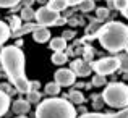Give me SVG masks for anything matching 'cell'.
I'll return each mask as SVG.
<instances>
[{
  "label": "cell",
  "instance_id": "6da1fadb",
  "mask_svg": "<svg viewBox=\"0 0 128 118\" xmlns=\"http://www.w3.org/2000/svg\"><path fill=\"white\" fill-rule=\"evenodd\" d=\"M0 63L3 71L6 73L10 83L21 94H28L32 91L31 81L26 78L24 73V53L16 45H5L0 50Z\"/></svg>",
  "mask_w": 128,
  "mask_h": 118
},
{
  "label": "cell",
  "instance_id": "7a4b0ae2",
  "mask_svg": "<svg viewBox=\"0 0 128 118\" xmlns=\"http://www.w3.org/2000/svg\"><path fill=\"white\" fill-rule=\"evenodd\" d=\"M97 39L106 50L117 53L128 44V26L120 21H110L97 31Z\"/></svg>",
  "mask_w": 128,
  "mask_h": 118
},
{
  "label": "cell",
  "instance_id": "3957f363",
  "mask_svg": "<svg viewBox=\"0 0 128 118\" xmlns=\"http://www.w3.org/2000/svg\"><path fill=\"white\" fill-rule=\"evenodd\" d=\"M76 113L75 105L60 97L41 100L36 109V118H76Z\"/></svg>",
  "mask_w": 128,
  "mask_h": 118
},
{
  "label": "cell",
  "instance_id": "277c9868",
  "mask_svg": "<svg viewBox=\"0 0 128 118\" xmlns=\"http://www.w3.org/2000/svg\"><path fill=\"white\" fill-rule=\"evenodd\" d=\"M102 100L114 109L128 107V86L123 83H110L102 92Z\"/></svg>",
  "mask_w": 128,
  "mask_h": 118
},
{
  "label": "cell",
  "instance_id": "5b68a950",
  "mask_svg": "<svg viewBox=\"0 0 128 118\" xmlns=\"http://www.w3.org/2000/svg\"><path fill=\"white\" fill-rule=\"evenodd\" d=\"M91 68L96 71V75L107 76V75H112L114 71H117L120 68V62L117 57H102V58L96 60L91 65Z\"/></svg>",
  "mask_w": 128,
  "mask_h": 118
},
{
  "label": "cell",
  "instance_id": "8992f818",
  "mask_svg": "<svg viewBox=\"0 0 128 118\" xmlns=\"http://www.w3.org/2000/svg\"><path fill=\"white\" fill-rule=\"evenodd\" d=\"M60 19V13L50 10L47 5H42L41 8L36 10V21H38V26H57V21Z\"/></svg>",
  "mask_w": 128,
  "mask_h": 118
},
{
  "label": "cell",
  "instance_id": "52a82bcc",
  "mask_svg": "<svg viewBox=\"0 0 128 118\" xmlns=\"http://www.w3.org/2000/svg\"><path fill=\"white\" fill-rule=\"evenodd\" d=\"M54 78H55V83L58 84L60 87L62 86H73V84H75V79H76V75L68 68H60V70L55 71Z\"/></svg>",
  "mask_w": 128,
  "mask_h": 118
},
{
  "label": "cell",
  "instance_id": "ba28073f",
  "mask_svg": "<svg viewBox=\"0 0 128 118\" xmlns=\"http://www.w3.org/2000/svg\"><path fill=\"white\" fill-rule=\"evenodd\" d=\"M72 71L75 73L76 76H88L91 73V66L88 65L86 60H75V62H72Z\"/></svg>",
  "mask_w": 128,
  "mask_h": 118
},
{
  "label": "cell",
  "instance_id": "9c48e42d",
  "mask_svg": "<svg viewBox=\"0 0 128 118\" xmlns=\"http://www.w3.org/2000/svg\"><path fill=\"white\" fill-rule=\"evenodd\" d=\"M80 118H128V107L117 113H84Z\"/></svg>",
  "mask_w": 128,
  "mask_h": 118
},
{
  "label": "cell",
  "instance_id": "30bf717a",
  "mask_svg": "<svg viewBox=\"0 0 128 118\" xmlns=\"http://www.w3.org/2000/svg\"><path fill=\"white\" fill-rule=\"evenodd\" d=\"M32 39L38 44H44L50 39V31L47 28H44V26H38V28L32 31Z\"/></svg>",
  "mask_w": 128,
  "mask_h": 118
},
{
  "label": "cell",
  "instance_id": "8fae6325",
  "mask_svg": "<svg viewBox=\"0 0 128 118\" xmlns=\"http://www.w3.org/2000/svg\"><path fill=\"white\" fill-rule=\"evenodd\" d=\"M29 109H31V104H29L28 100H23V99L15 100L13 105H12L13 113H16V115H26V113L29 112Z\"/></svg>",
  "mask_w": 128,
  "mask_h": 118
},
{
  "label": "cell",
  "instance_id": "7c38bea8",
  "mask_svg": "<svg viewBox=\"0 0 128 118\" xmlns=\"http://www.w3.org/2000/svg\"><path fill=\"white\" fill-rule=\"evenodd\" d=\"M36 28H38V24H34V23H26L24 26L21 24V28H20V29H16L15 32H12V37H21V36L28 34V32H32Z\"/></svg>",
  "mask_w": 128,
  "mask_h": 118
},
{
  "label": "cell",
  "instance_id": "4fadbf2b",
  "mask_svg": "<svg viewBox=\"0 0 128 118\" xmlns=\"http://www.w3.org/2000/svg\"><path fill=\"white\" fill-rule=\"evenodd\" d=\"M50 49L54 52H65L66 49V40L63 37H54L50 39Z\"/></svg>",
  "mask_w": 128,
  "mask_h": 118
},
{
  "label": "cell",
  "instance_id": "5bb4252c",
  "mask_svg": "<svg viewBox=\"0 0 128 118\" xmlns=\"http://www.w3.org/2000/svg\"><path fill=\"white\" fill-rule=\"evenodd\" d=\"M49 6L50 10H54V11H57V13H60V11H63V10H66L68 8V2L66 0H49Z\"/></svg>",
  "mask_w": 128,
  "mask_h": 118
},
{
  "label": "cell",
  "instance_id": "9a60e30c",
  "mask_svg": "<svg viewBox=\"0 0 128 118\" xmlns=\"http://www.w3.org/2000/svg\"><path fill=\"white\" fill-rule=\"evenodd\" d=\"M10 109V96L5 94L3 91H0V118L5 115Z\"/></svg>",
  "mask_w": 128,
  "mask_h": 118
},
{
  "label": "cell",
  "instance_id": "2e32d148",
  "mask_svg": "<svg viewBox=\"0 0 128 118\" xmlns=\"http://www.w3.org/2000/svg\"><path fill=\"white\" fill-rule=\"evenodd\" d=\"M10 37H12V31H10L8 24L3 23V21H0V45L5 44Z\"/></svg>",
  "mask_w": 128,
  "mask_h": 118
},
{
  "label": "cell",
  "instance_id": "e0dca14e",
  "mask_svg": "<svg viewBox=\"0 0 128 118\" xmlns=\"http://www.w3.org/2000/svg\"><path fill=\"white\" fill-rule=\"evenodd\" d=\"M66 62H68L66 52H54V55H52V63L54 65H65Z\"/></svg>",
  "mask_w": 128,
  "mask_h": 118
},
{
  "label": "cell",
  "instance_id": "ac0fdd59",
  "mask_svg": "<svg viewBox=\"0 0 128 118\" xmlns=\"http://www.w3.org/2000/svg\"><path fill=\"white\" fill-rule=\"evenodd\" d=\"M68 99H70V102L72 104H83L84 102V96H83L80 91H70V94H68Z\"/></svg>",
  "mask_w": 128,
  "mask_h": 118
},
{
  "label": "cell",
  "instance_id": "d6986e66",
  "mask_svg": "<svg viewBox=\"0 0 128 118\" xmlns=\"http://www.w3.org/2000/svg\"><path fill=\"white\" fill-rule=\"evenodd\" d=\"M58 92H60V86L55 83V81L46 84V94H47V96H57Z\"/></svg>",
  "mask_w": 128,
  "mask_h": 118
},
{
  "label": "cell",
  "instance_id": "ffe728a7",
  "mask_svg": "<svg viewBox=\"0 0 128 118\" xmlns=\"http://www.w3.org/2000/svg\"><path fill=\"white\" fill-rule=\"evenodd\" d=\"M94 6H96L94 0H83V2L78 5V8L81 10V11L88 13V11H92V10H94Z\"/></svg>",
  "mask_w": 128,
  "mask_h": 118
},
{
  "label": "cell",
  "instance_id": "44dd1931",
  "mask_svg": "<svg viewBox=\"0 0 128 118\" xmlns=\"http://www.w3.org/2000/svg\"><path fill=\"white\" fill-rule=\"evenodd\" d=\"M8 23H10L8 28H10V31H12V32H15L16 29L21 28V18H18V16H12Z\"/></svg>",
  "mask_w": 128,
  "mask_h": 118
},
{
  "label": "cell",
  "instance_id": "7402d4cb",
  "mask_svg": "<svg viewBox=\"0 0 128 118\" xmlns=\"http://www.w3.org/2000/svg\"><path fill=\"white\" fill-rule=\"evenodd\" d=\"M21 18L26 19V21H31L32 18H36V11L32 8H29V6H26V8L21 10Z\"/></svg>",
  "mask_w": 128,
  "mask_h": 118
},
{
  "label": "cell",
  "instance_id": "603a6c76",
  "mask_svg": "<svg viewBox=\"0 0 128 118\" xmlns=\"http://www.w3.org/2000/svg\"><path fill=\"white\" fill-rule=\"evenodd\" d=\"M91 84H92L94 87H100L106 84V76H100V75H94L92 76V81H91Z\"/></svg>",
  "mask_w": 128,
  "mask_h": 118
},
{
  "label": "cell",
  "instance_id": "cb8c5ba5",
  "mask_svg": "<svg viewBox=\"0 0 128 118\" xmlns=\"http://www.w3.org/2000/svg\"><path fill=\"white\" fill-rule=\"evenodd\" d=\"M21 0H0V8H15Z\"/></svg>",
  "mask_w": 128,
  "mask_h": 118
},
{
  "label": "cell",
  "instance_id": "d4e9b609",
  "mask_svg": "<svg viewBox=\"0 0 128 118\" xmlns=\"http://www.w3.org/2000/svg\"><path fill=\"white\" fill-rule=\"evenodd\" d=\"M26 100H28V102L29 104H31V102H41V94H39L38 92V91H29V92H28V99H26Z\"/></svg>",
  "mask_w": 128,
  "mask_h": 118
},
{
  "label": "cell",
  "instance_id": "484cf974",
  "mask_svg": "<svg viewBox=\"0 0 128 118\" xmlns=\"http://www.w3.org/2000/svg\"><path fill=\"white\" fill-rule=\"evenodd\" d=\"M117 58H118V62H120V68L125 73H128V53H123V55L117 57Z\"/></svg>",
  "mask_w": 128,
  "mask_h": 118
},
{
  "label": "cell",
  "instance_id": "4316f807",
  "mask_svg": "<svg viewBox=\"0 0 128 118\" xmlns=\"http://www.w3.org/2000/svg\"><path fill=\"white\" fill-rule=\"evenodd\" d=\"M96 11H97V18H99L100 21L109 16V8H106V6H100V8H97Z\"/></svg>",
  "mask_w": 128,
  "mask_h": 118
},
{
  "label": "cell",
  "instance_id": "83f0119b",
  "mask_svg": "<svg viewBox=\"0 0 128 118\" xmlns=\"http://www.w3.org/2000/svg\"><path fill=\"white\" fill-rule=\"evenodd\" d=\"M126 2L128 0H114V6H115L117 10H120V11H123L126 6Z\"/></svg>",
  "mask_w": 128,
  "mask_h": 118
},
{
  "label": "cell",
  "instance_id": "f1b7e54d",
  "mask_svg": "<svg viewBox=\"0 0 128 118\" xmlns=\"http://www.w3.org/2000/svg\"><path fill=\"white\" fill-rule=\"evenodd\" d=\"M0 87H2V89H0V91H3V92H5V94H8V96H12V92H13V91H12V87H10V84L3 83V84H2V86H0Z\"/></svg>",
  "mask_w": 128,
  "mask_h": 118
},
{
  "label": "cell",
  "instance_id": "f546056e",
  "mask_svg": "<svg viewBox=\"0 0 128 118\" xmlns=\"http://www.w3.org/2000/svg\"><path fill=\"white\" fill-rule=\"evenodd\" d=\"M65 40H68V39H73L75 37V31H65L63 32V36H62Z\"/></svg>",
  "mask_w": 128,
  "mask_h": 118
},
{
  "label": "cell",
  "instance_id": "4dcf8cb0",
  "mask_svg": "<svg viewBox=\"0 0 128 118\" xmlns=\"http://www.w3.org/2000/svg\"><path fill=\"white\" fill-rule=\"evenodd\" d=\"M66 2H68V5H72V6H75V5H76V6H78V5H80V3H81V2H83V0H66Z\"/></svg>",
  "mask_w": 128,
  "mask_h": 118
},
{
  "label": "cell",
  "instance_id": "1f68e13d",
  "mask_svg": "<svg viewBox=\"0 0 128 118\" xmlns=\"http://www.w3.org/2000/svg\"><path fill=\"white\" fill-rule=\"evenodd\" d=\"M122 15H123V16H125V18L128 19V2H126V6H125V10L122 11Z\"/></svg>",
  "mask_w": 128,
  "mask_h": 118
},
{
  "label": "cell",
  "instance_id": "d6a6232c",
  "mask_svg": "<svg viewBox=\"0 0 128 118\" xmlns=\"http://www.w3.org/2000/svg\"><path fill=\"white\" fill-rule=\"evenodd\" d=\"M70 24H72V26H78V19H75V18L70 19Z\"/></svg>",
  "mask_w": 128,
  "mask_h": 118
},
{
  "label": "cell",
  "instance_id": "836d02e7",
  "mask_svg": "<svg viewBox=\"0 0 128 118\" xmlns=\"http://www.w3.org/2000/svg\"><path fill=\"white\" fill-rule=\"evenodd\" d=\"M15 118H26V115H16Z\"/></svg>",
  "mask_w": 128,
  "mask_h": 118
},
{
  "label": "cell",
  "instance_id": "e575fe53",
  "mask_svg": "<svg viewBox=\"0 0 128 118\" xmlns=\"http://www.w3.org/2000/svg\"><path fill=\"white\" fill-rule=\"evenodd\" d=\"M123 76H125V78H126V79H128V73H125V75H123Z\"/></svg>",
  "mask_w": 128,
  "mask_h": 118
},
{
  "label": "cell",
  "instance_id": "d590c367",
  "mask_svg": "<svg viewBox=\"0 0 128 118\" xmlns=\"http://www.w3.org/2000/svg\"><path fill=\"white\" fill-rule=\"evenodd\" d=\"M125 49H126V53H128V44H126V47H125Z\"/></svg>",
  "mask_w": 128,
  "mask_h": 118
}]
</instances>
